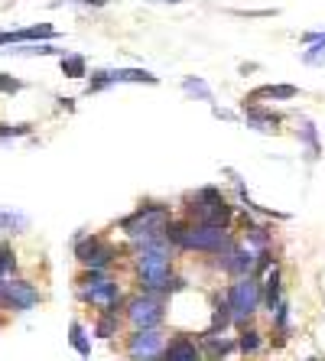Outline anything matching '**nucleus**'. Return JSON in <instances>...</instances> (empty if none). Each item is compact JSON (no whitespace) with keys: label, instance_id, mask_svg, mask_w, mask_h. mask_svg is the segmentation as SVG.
Here are the masks:
<instances>
[{"label":"nucleus","instance_id":"obj_27","mask_svg":"<svg viewBox=\"0 0 325 361\" xmlns=\"http://www.w3.org/2000/svg\"><path fill=\"white\" fill-rule=\"evenodd\" d=\"M270 319H274V332L286 342V336L293 332V322H290V302H286V300L280 302V306L274 310V316H270Z\"/></svg>","mask_w":325,"mask_h":361},{"label":"nucleus","instance_id":"obj_23","mask_svg":"<svg viewBox=\"0 0 325 361\" xmlns=\"http://www.w3.org/2000/svg\"><path fill=\"white\" fill-rule=\"evenodd\" d=\"M98 338L111 342L114 336H121V316H111V312H98V319H94V329H92Z\"/></svg>","mask_w":325,"mask_h":361},{"label":"nucleus","instance_id":"obj_33","mask_svg":"<svg viewBox=\"0 0 325 361\" xmlns=\"http://www.w3.org/2000/svg\"><path fill=\"white\" fill-rule=\"evenodd\" d=\"M75 4H85V7H104L108 0H75Z\"/></svg>","mask_w":325,"mask_h":361},{"label":"nucleus","instance_id":"obj_29","mask_svg":"<svg viewBox=\"0 0 325 361\" xmlns=\"http://www.w3.org/2000/svg\"><path fill=\"white\" fill-rule=\"evenodd\" d=\"M302 62H306V66H325V33L302 52Z\"/></svg>","mask_w":325,"mask_h":361},{"label":"nucleus","instance_id":"obj_2","mask_svg":"<svg viewBox=\"0 0 325 361\" xmlns=\"http://www.w3.org/2000/svg\"><path fill=\"white\" fill-rule=\"evenodd\" d=\"M75 293L85 306H92L98 312H111V316H124L127 293L121 290L111 274H98V270H85L75 280Z\"/></svg>","mask_w":325,"mask_h":361},{"label":"nucleus","instance_id":"obj_17","mask_svg":"<svg viewBox=\"0 0 325 361\" xmlns=\"http://www.w3.org/2000/svg\"><path fill=\"white\" fill-rule=\"evenodd\" d=\"M13 33V46H26V42H52L59 39V33L52 30L49 23H33L23 26V30H10Z\"/></svg>","mask_w":325,"mask_h":361},{"label":"nucleus","instance_id":"obj_11","mask_svg":"<svg viewBox=\"0 0 325 361\" xmlns=\"http://www.w3.org/2000/svg\"><path fill=\"white\" fill-rule=\"evenodd\" d=\"M254 267H257V251H250L247 244H234V247H228L225 254H218L215 257V270H221L225 277L238 280V277H250L254 274Z\"/></svg>","mask_w":325,"mask_h":361},{"label":"nucleus","instance_id":"obj_9","mask_svg":"<svg viewBox=\"0 0 325 361\" xmlns=\"http://www.w3.org/2000/svg\"><path fill=\"white\" fill-rule=\"evenodd\" d=\"M39 300H42L39 290H36V283H30V280L10 277L0 286V306L10 312H30L39 306Z\"/></svg>","mask_w":325,"mask_h":361},{"label":"nucleus","instance_id":"obj_5","mask_svg":"<svg viewBox=\"0 0 325 361\" xmlns=\"http://www.w3.org/2000/svg\"><path fill=\"white\" fill-rule=\"evenodd\" d=\"M228 306H231V319L234 329L250 326V319L264 310V286H260V277H238L225 286Z\"/></svg>","mask_w":325,"mask_h":361},{"label":"nucleus","instance_id":"obj_15","mask_svg":"<svg viewBox=\"0 0 325 361\" xmlns=\"http://www.w3.org/2000/svg\"><path fill=\"white\" fill-rule=\"evenodd\" d=\"M199 348L205 355V361H221L228 358L231 352H238V338L231 336H209V332H202L199 336Z\"/></svg>","mask_w":325,"mask_h":361},{"label":"nucleus","instance_id":"obj_22","mask_svg":"<svg viewBox=\"0 0 325 361\" xmlns=\"http://www.w3.org/2000/svg\"><path fill=\"white\" fill-rule=\"evenodd\" d=\"M260 345H264V336H260V329H254V326L238 329V352H241V355H257Z\"/></svg>","mask_w":325,"mask_h":361},{"label":"nucleus","instance_id":"obj_6","mask_svg":"<svg viewBox=\"0 0 325 361\" xmlns=\"http://www.w3.org/2000/svg\"><path fill=\"white\" fill-rule=\"evenodd\" d=\"M121 254H124V247L111 244L104 235H75V261L82 264L85 270L108 274Z\"/></svg>","mask_w":325,"mask_h":361},{"label":"nucleus","instance_id":"obj_8","mask_svg":"<svg viewBox=\"0 0 325 361\" xmlns=\"http://www.w3.org/2000/svg\"><path fill=\"white\" fill-rule=\"evenodd\" d=\"M169 336L163 329H130L124 338L127 361H163Z\"/></svg>","mask_w":325,"mask_h":361},{"label":"nucleus","instance_id":"obj_10","mask_svg":"<svg viewBox=\"0 0 325 361\" xmlns=\"http://www.w3.org/2000/svg\"><path fill=\"white\" fill-rule=\"evenodd\" d=\"M157 85L159 78L153 75V72H147V68H98V72H92V78H88V94L92 92H104V88H111V85Z\"/></svg>","mask_w":325,"mask_h":361},{"label":"nucleus","instance_id":"obj_28","mask_svg":"<svg viewBox=\"0 0 325 361\" xmlns=\"http://www.w3.org/2000/svg\"><path fill=\"white\" fill-rule=\"evenodd\" d=\"M0 228H7L10 235H20V231H26V228H30V219H26V215H20V212L0 209Z\"/></svg>","mask_w":325,"mask_h":361},{"label":"nucleus","instance_id":"obj_34","mask_svg":"<svg viewBox=\"0 0 325 361\" xmlns=\"http://www.w3.org/2000/svg\"><path fill=\"white\" fill-rule=\"evenodd\" d=\"M153 4H183V0H153Z\"/></svg>","mask_w":325,"mask_h":361},{"label":"nucleus","instance_id":"obj_14","mask_svg":"<svg viewBox=\"0 0 325 361\" xmlns=\"http://www.w3.org/2000/svg\"><path fill=\"white\" fill-rule=\"evenodd\" d=\"M234 326L231 319V306H228L225 290L221 293H211V319H209V336H228V329Z\"/></svg>","mask_w":325,"mask_h":361},{"label":"nucleus","instance_id":"obj_31","mask_svg":"<svg viewBox=\"0 0 325 361\" xmlns=\"http://www.w3.org/2000/svg\"><path fill=\"white\" fill-rule=\"evenodd\" d=\"M33 124H0V140H13V137H30Z\"/></svg>","mask_w":325,"mask_h":361},{"label":"nucleus","instance_id":"obj_26","mask_svg":"<svg viewBox=\"0 0 325 361\" xmlns=\"http://www.w3.org/2000/svg\"><path fill=\"white\" fill-rule=\"evenodd\" d=\"M183 92L189 94V98H199V101H209V104H215V94H211V88L202 82L199 75H185L183 78Z\"/></svg>","mask_w":325,"mask_h":361},{"label":"nucleus","instance_id":"obj_24","mask_svg":"<svg viewBox=\"0 0 325 361\" xmlns=\"http://www.w3.org/2000/svg\"><path fill=\"white\" fill-rule=\"evenodd\" d=\"M59 68H62V75L66 78H85L88 75V62H85V56H78V52H66V56L59 59Z\"/></svg>","mask_w":325,"mask_h":361},{"label":"nucleus","instance_id":"obj_35","mask_svg":"<svg viewBox=\"0 0 325 361\" xmlns=\"http://www.w3.org/2000/svg\"><path fill=\"white\" fill-rule=\"evenodd\" d=\"M309 361H325V358H309Z\"/></svg>","mask_w":325,"mask_h":361},{"label":"nucleus","instance_id":"obj_18","mask_svg":"<svg viewBox=\"0 0 325 361\" xmlns=\"http://www.w3.org/2000/svg\"><path fill=\"white\" fill-rule=\"evenodd\" d=\"M244 244H247L250 251H264V247L274 244V231H270L267 225H257V221H250L247 215H244Z\"/></svg>","mask_w":325,"mask_h":361},{"label":"nucleus","instance_id":"obj_16","mask_svg":"<svg viewBox=\"0 0 325 361\" xmlns=\"http://www.w3.org/2000/svg\"><path fill=\"white\" fill-rule=\"evenodd\" d=\"M260 286H264V310L274 316V310L283 302V270H280V264L260 280Z\"/></svg>","mask_w":325,"mask_h":361},{"label":"nucleus","instance_id":"obj_13","mask_svg":"<svg viewBox=\"0 0 325 361\" xmlns=\"http://www.w3.org/2000/svg\"><path fill=\"white\" fill-rule=\"evenodd\" d=\"M244 121H247L250 130H260V134H276V127H280V114L276 111H267L254 104V101H244Z\"/></svg>","mask_w":325,"mask_h":361},{"label":"nucleus","instance_id":"obj_12","mask_svg":"<svg viewBox=\"0 0 325 361\" xmlns=\"http://www.w3.org/2000/svg\"><path fill=\"white\" fill-rule=\"evenodd\" d=\"M163 361H205V355H202V348H199V338L179 332V336L169 338Z\"/></svg>","mask_w":325,"mask_h":361},{"label":"nucleus","instance_id":"obj_4","mask_svg":"<svg viewBox=\"0 0 325 361\" xmlns=\"http://www.w3.org/2000/svg\"><path fill=\"white\" fill-rule=\"evenodd\" d=\"M169 221H173V212H169L166 202H143V205H137L127 219H121L117 228L130 238V244H143V241L166 238Z\"/></svg>","mask_w":325,"mask_h":361},{"label":"nucleus","instance_id":"obj_20","mask_svg":"<svg viewBox=\"0 0 325 361\" xmlns=\"http://www.w3.org/2000/svg\"><path fill=\"white\" fill-rule=\"evenodd\" d=\"M68 345H72L82 358H92V336H88V329L78 319H72V326H68Z\"/></svg>","mask_w":325,"mask_h":361},{"label":"nucleus","instance_id":"obj_19","mask_svg":"<svg viewBox=\"0 0 325 361\" xmlns=\"http://www.w3.org/2000/svg\"><path fill=\"white\" fill-rule=\"evenodd\" d=\"M296 137H300V143L309 147V160H319V157H322V143H319V130H316L312 121L302 118L300 127H296Z\"/></svg>","mask_w":325,"mask_h":361},{"label":"nucleus","instance_id":"obj_3","mask_svg":"<svg viewBox=\"0 0 325 361\" xmlns=\"http://www.w3.org/2000/svg\"><path fill=\"white\" fill-rule=\"evenodd\" d=\"M183 212L185 221H199V225H215V228H231L234 215H238L218 185H202V189L189 192Z\"/></svg>","mask_w":325,"mask_h":361},{"label":"nucleus","instance_id":"obj_21","mask_svg":"<svg viewBox=\"0 0 325 361\" xmlns=\"http://www.w3.org/2000/svg\"><path fill=\"white\" fill-rule=\"evenodd\" d=\"M300 94V88L296 85H264V88H257V92L250 94V98L244 101H257V98H270V101H290Z\"/></svg>","mask_w":325,"mask_h":361},{"label":"nucleus","instance_id":"obj_7","mask_svg":"<svg viewBox=\"0 0 325 361\" xmlns=\"http://www.w3.org/2000/svg\"><path fill=\"white\" fill-rule=\"evenodd\" d=\"M169 316L166 296H150V293H134L127 296L124 319L130 329H163Z\"/></svg>","mask_w":325,"mask_h":361},{"label":"nucleus","instance_id":"obj_32","mask_svg":"<svg viewBox=\"0 0 325 361\" xmlns=\"http://www.w3.org/2000/svg\"><path fill=\"white\" fill-rule=\"evenodd\" d=\"M20 88H23V82H20V78L4 75V72H0V94H17Z\"/></svg>","mask_w":325,"mask_h":361},{"label":"nucleus","instance_id":"obj_1","mask_svg":"<svg viewBox=\"0 0 325 361\" xmlns=\"http://www.w3.org/2000/svg\"><path fill=\"white\" fill-rule=\"evenodd\" d=\"M166 241L173 244L176 251L218 257V254H225L228 247H234L238 238H234L231 228H215V225H199V221L173 219L166 228Z\"/></svg>","mask_w":325,"mask_h":361},{"label":"nucleus","instance_id":"obj_30","mask_svg":"<svg viewBox=\"0 0 325 361\" xmlns=\"http://www.w3.org/2000/svg\"><path fill=\"white\" fill-rule=\"evenodd\" d=\"M17 274V254L10 247H0V280H10Z\"/></svg>","mask_w":325,"mask_h":361},{"label":"nucleus","instance_id":"obj_25","mask_svg":"<svg viewBox=\"0 0 325 361\" xmlns=\"http://www.w3.org/2000/svg\"><path fill=\"white\" fill-rule=\"evenodd\" d=\"M7 56H66L62 49H56L52 42H26V46H17V49H4Z\"/></svg>","mask_w":325,"mask_h":361}]
</instances>
